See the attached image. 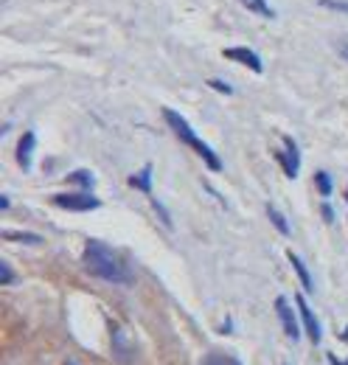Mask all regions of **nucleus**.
Wrapping results in <instances>:
<instances>
[{
    "instance_id": "nucleus-7",
    "label": "nucleus",
    "mask_w": 348,
    "mask_h": 365,
    "mask_svg": "<svg viewBox=\"0 0 348 365\" xmlns=\"http://www.w3.org/2000/svg\"><path fill=\"white\" fill-rule=\"evenodd\" d=\"M225 56H227V59H233V62H242V65H245V68H250L253 73H261V71H264L259 53H256V51H250V48H242V46L225 48Z\"/></svg>"
},
{
    "instance_id": "nucleus-11",
    "label": "nucleus",
    "mask_w": 348,
    "mask_h": 365,
    "mask_svg": "<svg viewBox=\"0 0 348 365\" xmlns=\"http://www.w3.org/2000/svg\"><path fill=\"white\" fill-rule=\"evenodd\" d=\"M242 6H245L247 11H253V14L267 17V20H272V17H275V11L270 9V3H267V0H242Z\"/></svg>"
},
{
    "instance_id": "nucleus-6",
    "label": "nucleus",
    "mask_w": 348,
    "mask_h": 365,
    "mask_svg": "<svg viewBox=\"0 0 348 365\" xmlns=\"http://www.w3.org/2000/svg\"><path fill=\"white\" fill-rule=\"evenodd\" d=\"M295 304H298V315H301V320H304V329H306V334H309V340L317 346V343H320V337H323L320 320L314 318V312H312V307L306 304L304 295H298V298H295Z\"/></svg>"
},
{
    "instance_id": "nucleus-9",
    "label": "nucleus",
    "mask_w": 348,
    "mask_h": 365,
    "mask_svg": "<svg viewBox=\"0 0 348 365\" xmlns=\"http://www.w3.org/2000/svg\"><path fill=\"white\" fill-rule=\"evenodd\" d=\"M287 259H290V264H292V270L298 273V278H301V284H304V289L306 292H312L314 289V284H312V275H309V270H306V264H304V259L298 256V253H287Z\"/></svg>"
},
{
    "instance_id": "nucleus-20",
    "label": "nucleus",
    "mask_w": 348,
    "mask_h": 365,
    "mask_svg": "<svg viewBox=\"0 0 348 365\" xmlns=\"http://www.w3.org/2000/svg\"><path fill=\"white\" fill-rule=\"evenodd\" d=\"M323 217H326V222H332V220H334V214H332V208H329V205H323Z\"/></svg>"
},
{
    "instance_id": "nucleus-2",
    "label": "nucleus",
    "mask_w": 348,
    "mask_h": 365,
    "mask_svg": "<svg viewBox=\"0 0 348 365\" xmlns=\"http://www.w3.org/2000/svg\"><path fill=\"white\" fill-rule=\"evenodd\" d=\"M163 118H166V124L172 127L174 135L180 138L185 146H191V149H194V152L208 163V169H211V172H222V160H219V155L208 146V143H205V140H203V138L197 135L194 130H191V124H188L177 110L166 107V110H163Z\"/></svg>"
},
{
    "instance_id": "nucleus-16",
    "label": "nucleus",
    "mask_w": 348,
    "mask_h": 365,
    "mask_svg": "<svg viewBox=\"0 0 348 365\" xmlns=\"http://www.w3.org/2000/svg\"><path fill=\"white\" fill-rule=\"evenodd\" d=\"M314 182H317V188H320L323 197H332V178H329V172H317Z\"/></svg>"
},
{
    "instance_id": "nucleus-3",
    "label": "nucleus",
    "mask_w": 348,
    "mask_h": 365,
    "mask_svg": "<svg viewBox=\"0 0 348 365\" xmlns=\"http://www.w3.org/2000/svg\"><path fill=\"white\" fill-rule=\"evenodd\" d=\"M51 202L56 208H65V211H96V208H101V200L93 197L87 188L85 191H71V194H53Z\"/></svg>"
},
{
    "instance_id": "nucleus-19",
    "label": "nucleus",
    "mask_w": 348,
    "mask_h": 365,
    "mask_svg": "<svg viewBox=\"0 0 348 365\" xmlns=\"http://www.w3.org/2000/svg\"><path fill=\"white\" fill-rule=\"evenodd\" d=\"M337 48H340V56H343V59L348 62V37H343V40L337 43Z\"/></svg>"
},
{
    "instance_id": "nucleus-5",
    "label": "nucleus",
    "mask_w": 348,
    "mask_h": 365,
    "mask_svg": "<svg viewBox=\"0 0 348 365\" xmlns=\"http://www.w3.org/2000/svg\"><path fill=\"white\" fill-rule=\"evenodd\" d=\"M275 315L281 320V326H284V334L295 343V340H301V326H298V315L292 312V307H290V301L284 298V295H278L275 298Z\"/></svg>"
},
{
    "instance_id": "nucleus-18",
    "label": "nucleus",
    "mask_w": 348,
    "mask_h": 365,
    "mask_svg": "<svg viewBox=\"0 0 348 365\" xmlns=\"http://www.w3.org/2000/svg\"><path fill=\"white\" fill-rule=\"evenodd\" d=\"M320 6H326V9H337V11H348V3H337V0H320Z\"/></svg>"
},
{
    "instance_id": "nucleus-25",
    "label": "nucleus",
    "mask_w": 348,
    "mask_h": 365,
    "mask_svg": "<svg viewBox=\"0 0 348 365\" xmlns=\"http://www.w3.org/2000/svg\"><path fill=\"white\" fill-rule=\"evenodd\" d=\"M346 200H348V188H346Z\"/></svg>"
},
{
    "instance_id": "nucleus-24",
    "label": "nucleus",
    "mask_w": 348,
    "mask_h": 365,
    "mask_svg": "<svg viewBox=\"0 0 348 365\" xmlns=\"http://www.w3.org/2000/svg\"><path fill=\"white\" fill-rule=\"evenodd\" d=\"M332 365H348V360H346V363H337V360H332Z\"/></svg>"
},
{
    "instance_id": "nucleus-10",
    "label": "nucleus",
    "mask_w": 348,
    "mask_h": 365,
    "mask_svg": "<svg viewBox=\"0 0 348 365\" xmlns=\"http://www.w3.org/2000/svg\"><path fill=\"white\" fill-rule=\"evenodd\" d=\"M130 185H135V188H140L143 194H149L152 197V166H146L140 175H132L130 178Z\"/></svg>"
},
{
    "instance_id": "nucleus-17",
    "label": "nucleus",
    "mask_w": 348,
    "mask_h": 365,
    "mask_svg": "<svg viewBox=\"0 0 348 365\" xmlns=\"http://www.w3.org/2000/svg\"><path fill=\"white\" fill-rule=\"evenodd\" d=\"M0 281H3V284H14V273H11V267H9L6 262L0 264Z\"/></svg>"
},
{
    "instance_id": "nucleus-23",
    "label": "nucleus",
    "mask_w": 348,
    "mask_h": 365,
    "mask_svg": "<svg viewBox=\"0 0 348 365\" xmlns=\"http://www.w3.org/2000/svg\"><path fill=\"white\" fill-rule=\"evenodd\" d=\"M65 365H82V363H76V360H65Z\"/></svg>"
},
{
    "instance_id": "nucleus-14",
    "label": "nucleus",
    "mask_w": 348,
    "mask_h": 365,
    "mask_svg": "<svg viewBox=\"0 0 348 365\" xmlns=\"http://www.w3.org/2000/svg\"><path fill=\"white\" fill-rule=\"evenodd\" d=\"M203 365H242L236 357H230V354H208V357H203Z\"/></svg>"
},
{
    "instance_id": "nucleus-21",
    "label": "nucleus",
    "mask_w": 348,
    "mask_h": 365,
    "mask_svg": "<svg viewBox=\"0 0 348 365\" xmlns=\"http://www.w3.org/2000/svg\"><path fill=\"white\" fill-rule=\"evenodd\" d=\"M211 88H217V91H222V93H230V88H227V85H222V82H211Z\"/></svg>"
},
{
    "instance_id": "nucleus-15",
    "label": "nucleus",
    "mask_w": 348,
    "mask_h": 365,
    "mask_svg": "<svg viewBox=\"0 0 348 365\" xmlns=\"http://www.w3.org/2000/svg\"><path fill=\"white\" fill-rule=\"evenodd\" d=\"M68 180L79 182V185H82V188H87V191L93 188V175H90V172H85V169H82V172H71V175H68Z\"/></svg>"
},
{
    "instance_id": "nucleus-12",
    "label": "nucleus",
    "mask_w": 348,
    "mask_h": 365,
    "mask_svg": "<svg viewBox=\"0 0 348 365\" xmlns=\"http://www.w3.org/2000/svg\"><path fill=\"white\" fill-rule=\"evenodd\" d=\"M6 242H29V245H43V236L37 233H17V230H3Z\"/></svg>"
},
{
    "instance_id": "nucleus-8",
    "label": "nucleus",
    "mask_w": 348,
    "mask_h": 365,
    "mask_svg": "<svg viewBox=\"0 0 348 365\" xmlns=\"http://www.w3.org/2000/svg\"><path fill=\"white\" fill-rule=\"evenodd\" d=\"M34 146H37V135H34V133H26V135L20 138V143H17L14 158H17V166H20L23 172H29V169H31V155H34Z\"/></svg>"
},
{
    "instance_id": "nucleus-13",
    "label": "nucleus",
    "mask_w": 348,
    "mask_h": 365,
    "mask_svg": "<svg viewBox=\"0 0 348 365\" xmlns=\"http://www.w3.org/2000/svg\"><path fill=\"white\" fill-rule=\"evenodd\" d=\"M267 217H270V222L278 228V233H284V236H290V222L284 220V214L275 208V205H267Z\"/></svg>"
},
{
    "instance_id": "nucleus-1",
    "label": "nucleus",
    "mask_w": 348,
    "mask_h": 365,
    "mask_svg": "<svg viewBox=\"0 0 348 365\" xmlns=\"http://www.w3.org/2000/svg\"><path fill=\"white\" fill-rule=\"evenodd\" d=\"M82 264L87 267V273L107 281V284H118V287H132L135 284V273L132 267L104 242L90 239L82 250Z\"/></svg>"
},
{
    "instance_id": "nucleus-22",
    "label": "nucleus",
    "mask_w": 348,
    "mask_h": 365,
    "mask_svg": "<svg viewBox=\"0 0 348 365\" xmlns=\"http://www.w3.org/2000/svg\"><path fill=\"white\" fill-rule=\"evenodd\" d=\"M9 205H11V202H9V197H6V194H3V197H0V208H3V211H6V208H9Z\"/></svg>"
},
{
    "instance_id": "nucleus-4",
    "label": "nucleus",
    "mask_w": 348,
    "mask_h": 365,
    "mask_svg": "<svg viewBox=\"0 0 348 365\" xmlns=\"http://www.w3.org/2000/svg\"><path fill=\"white\" fill-rule=\"evenodd\" d=\"M275 160L281 163V169H284V175L290 180L298 178V172H301V152H298V143L290 135H284V149L275 152Z\"/></svg>"
}]
</instances>
